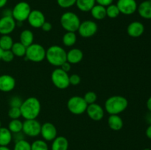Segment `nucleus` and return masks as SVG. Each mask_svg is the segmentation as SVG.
<instances>
[{
	"mask_svg": "<svg viewBox=\"0 0 151 150\" xmlns=\"http://www.w3.org/2000/svg\"><path fill=\"white\" fill-rule=\"evenodd\" d=\"M16 26V21L12 16H4L0 19V34L10 35Z\"/></svg>",
	"mask_w": 151,
	"mask_h": 150,
	"instance_id": "obj_12",
	"label": "nucleus"
},
{
	"mask_svg": "<svg viewBox=\"0 0 151 150\" xmlns=\"http://www.w3.org/2000/svg\"><path fill=\"white\" fill-rule=\"evenodd\" d=\"M90 13L96 20H103L106 17V7L100 4H95L90 10Z\"/></svg>",
	"mask_w": 151,
	"mask_h": 150,
	"instance_id": "obj_24",
	"label": "nucleus"
},
{
	"mask_svg": "<svg viewBox=\"0 0 151 150\" xmlns=\"http://www.w3.org/2000/svg\"><path fill=\"white\" fill-rule=\"evenodd\" d=\"M13 150H31V144L26 140H20L15 143Z\"/></svg>",
	"mask_w": 151,
	"mask_h": 150,
	"instance_id": "obj_32",
	"label": "nucleus"
},
{
	"mask_svg": "<svg viewBox=\"0 0 151 150\" xmlns=\"http://www.w3.org/2000/svg\"><path fill=\"white\" fill-rule=\"evenodd\" d=\"M40 134L45 141H52L57 137L58 131L53 124L50 122H46L41 124Z\"/></svg>",
	"mask_w": 151,
	"mask_h": 150,
	"instance_id": "obj_13",
	"label": "nucleus"
},
{
	"mask_svg": "<svg viewBox=\"0 0 151 150\" xmlns=\"http://www.w3.org/2000/svg\"><path fill=\"white\" fill-rule=\"evenodd\" d=\"M60 68L62 69V70H63L64 71L67 72L68 73L71 69V64L69 63V62L66 61L65 63H63L61 66H60Z\"/></svg>",
	"mask_w": 151,
	"mask_h": 150,
	"instance_id": "obj_41",
	"label": "nucleus"
},
{
	"mask_svg": "<svg viewBox=\"0 0 151 150\" xmlns=\"http://www.w3.org/2000/svg\"><path fill=\"white\" fill-rule=\"evenodd\" d=\"M16 87V79L9 74L0 75V91L10 92Z\"/></svg>",
	"mask_w": 151,
	"mask_h": 150,
	"instance_id": "obj_16",
	"label": "nucleus"
},
{
	"mask_svg": "<svg viewBox=\"0 0 151 150\" xmlns=\"http://www.w3.org/2000/svg\"><path fill=\"white\" fill-rule=\"evenodd\" d=\"M143 150H151V149H149V148H146V149H143Z\"/></svg>",
	"mask_w": 151,
	"mask_h": 150,
	"instance_id": "obj_48",
	"label": "nucleus"
},
{
	"mask_svg": "<svg viewBox=\"0 0 151 150\" xmlns=\"http://www.w3.org/2000/svg\"><path fill=\"white\" fill-rule=\"evenodd\" d=\"M13 140V134L7 127H0V146H7Z\"/></svg>",
	"mask_w": 151,
	"mask_h": 150,
	"instance_id": "obj_22",
	"label": "nucleus"
},
{
	"mask_svg": "<svg viewBox=\"0 0 151 150\" xmlns=\"http://www.w3.org/2000/svg\"><path fill=\"white\" fill-rule=\"evenodd\" d=\"M8 0H0V8H2L7 4Z\"/></svg>",
	"mask_w": 151,
	"mask_h": 150,
	"instance_id": "obj_44",
	"label": "nucleus"
},
{
	"mask_svg": "<svg viewBox=\"0 0 151 150\" xmlns=\"http://www.w3.org/2000/svg\"><path fill=\"white\" fill-rule=\"evenodd\" d=\"M51 79L53 85L58 89H66L70 85L69 74L60 68H58L52 72Z\"/></svg>",
	"mask_w": 151,
	"mask_h": 150,
	"instance_id": "obj_7",
	"label": "nucleus"
},
{
	"mask_svg": "<svg viewBox=\"0 0 151 150\" xmlns=\"http://www.w3.org/2000/svg\"><path fill=\"white\" fill-rule=\"evenodd\" d=\"M31 150H49L48 144L44 140H36L31 144Z\"/></svg>",
	"mask_w": 151,
	"mask_h": 150,
	"instance_id": "obj_31",
	"label": "nucleus"
},
{
	"mask_svg": "<svg viewBox=\"0 0 151 150\" xmlns=\"http://www.w3.org/2000/svg\"><path fill=\"white\" fill-rule=\"evenodd\" d=\"M62 42L63 45L67 47H71L75 45V43L77 42V35L75 32H66L63 35Z\"/></svg>",
	"mask_w": 151,
	"mask_h": 150,
	"instance_id": "obj_26",
	"label": "nucleus"
},
{
	"mask_svg": "<svg viewBox=\"0 0 151 150\" xmlns=\"http://www.w3.org/2000/svg\"><path fill=\"white\" fill-rule=\"evenodd\" d=\"M69 141L63 136H57L52 141V150H68Z\"/></svg>",
	"mask_w": 151,
	"mask_h": 150,
	"instance_id": "obj_21",
	"label": "nucleus"
},
{
	"mask_svg": "<svg viewBox=\"0 0 151 150\" xmlns=\"http://www.w3.org/2000/svg\"><path fill=\"white\" fill-rule=\"evenodd\" d=\"M147 121H148V123L150 124H151V113H150H150L147 115Z\"/></svg>",
	"mask_w": 151,
	"mask_h": 150,
	"instance_id": "obj_45",
	"label": "nucleus"
},
{
	"mask_svg": "<svg viewBox=\"0 0 151 150\" xmlns=\"http://www.w3.org/2000/svg\"><path fill=\"white\" fill-rule=\"evenodd\" d=\"M116 6L120 13L126 16L132 15L137 11L138 4L136 0H118Z\"/></svg>",
	"mask_w": 151,
	"mask_h": 150,
	"instance_id": "obj_11",
	"label": "nucleus"
},
{
	"mask_svg": "<svg viewBox=\"0 0 151 150\" xmlns=\"http://www.w3.org/2000/svg\"><path fill=\"white\" fill-rule=\"evenodd\" d=\"M139 16L145 19H151V1H145L140 3L137 7Z\"/></svg>",
	"mask_w": 151,
	"mask_h": 150,
	"instance_id": "obj_20",
	"label": "nucleus"
},
{
	"mask_svg": "<svg viewBox=\"0 0 151 150\" xmlns=\"http://www.w3.org/2000/svg\"><path fill=\"white\" fill-rule=\"evenodd\" d=\"M147 104V109H148L149 112H150L151 113V96L149 97V99L147 101V104Z\"/></svg>",
	"mask_w": 151,
	"mask_h": 150,
	"instance_id": "obj_43",
	"label": "nucleus"
},
{
	"mask_svg": "<svg viewBox=\"0 0 151 150\" xmlns=\"http://www.w3.org/2000/svg\"><path fill=\"white\" fill-rule=\"evenodd\" d=\"M81 22L78 15L71 11L63 13L60 19V25L66 32H77Z\"/></svg>",
	"mask_w": 151,
	"mask_h": 150,
	"instance_id": "obj_4",
	"label": "nucleus"
},
{
	"mask_svg": "<svg viewBox=\"0 0 151 150\" xmlns=\"http://www.w3.org/2000/svg\"><path fill=\"white\" fill-rule=\"evenodd\" d=\"M22 102H23V100L22 99V98H20L18 96H13L10 100V107H20L22 105Z\"/></svg>",
	"mask_w": 151,
	"mask_h": 150,
	"instance_id": "obj_37",
	"label": "nucleus"
},
{
	"mask_svg": "<svg viewBox=\"0 0 151 150\" xmlns=\"http://www.w3.org/2000/svg\"><path fill=\"white\" fill-rule=\"evenodd\" d=\"M28 23L33 28H41L43 24L46 21L45 16L39 10H31L28 16Z\"/></svg>",
	"mask_w": 151,
	"mask_h": 150,
	"instance_id": "obj_14",
	"label": "nucleus"
},
{
	"mask_svg": "<svg viewBox=\"0 0 151 150\" xmlns=\"http://www.w3.org/2000/svg\"><path fill=\"white\" fill-rule=\"evenodd\" d=\"M108 125L112 130L119 131L123 127V120L119 115H110L108 118Z\"/></svg>",
	"mask_w": 151,
	"mask_h": 150,
	"instance_id": "obj_19",
	"label": "nucleus"
},
{
	"mask_svg": "<svg viewBox=\"0 0 151 150\" xmlns=\"http://www.w3.org/2000/svg\"><path fill=\"white\" fill-rule=\"evenodd\" d=\"M25 57L34 63H40L46 58V49L39 44H32L27 47Z\"/></svg>",
	"mask_w": 151,
	"mask_h": 150,
	"instance_id": "obj_5",
	"label": "nucleus"
},
{
	"mask_svg": "<svg viewBox=\"0 0 151 150\" xmlns=\"http://www.w3.org/2000/svg\"><path fill=\"white\" fill-rule=\"evenodd\" d=\"M83 58V53L82 50L78 48H74L66 52V61L71 65L77 64L81 62Z\"/></svg>",
	"mask_w": 151,
	"mask_h": 150,
	"instance_id": "obj_18",
	"label": "nucleus"
},
{
	"mask_svg": "<svg viewBox=\"0 0 151 150\" xmlns=\"http://www.w3.org/2000/svg\"><path fill=\"white\" fill-rule=\"evenodd\" d=\"M120 14L116 4H111L106 7V16L110 19H116Z\"/></svg>",
	"mask_w": 151,
	"mask_h": 150,
	"instance_id": "obj_30",
	"label": "nucleus"
},
{
	"mask_svg": "<svg viewBox=\"0 0 151 150\" xmlns=\"http://www.w3.org/2000/svg\"><path fill=\"white\" fill-rule=\"evenodd\" d=\"M83 99L86 101V102L87 103V104H91L96 102L97 96L96 94V93H94V91H88V92H86L85 94Z\"/></svg>",
	"mask_w": 151,
	"mask_h": 150,
	"instance_id": "obj_34",
	"label": "nucleus"
},
{
	"mask_svg": "<svg viewBox=\"0 0 151 150\" xmlns=\"http://www.w3.org/2000/svg\"><path fill=\"white\" fill-rule=\"evenodd\" d=\"M19 40H20L19 42L22 43L26 47H28L33 44L34 35L32 31L29 29H24L20 33Z\"/></svg>",
	"mask_w": 151,
	"mask_h": 150,
	"instance_id": "obj_23",
	"label": "nucleus"
},
{
	"mask_svg": "<svg viewBox=\"0 0 151 150\" xmlns=\"http://www.w3.org/2000/svg\"><path fill=\"white\" fill-rule=\"evenodd\" d=\"M147 1H151V0H147Z\"/></svg>",
	"mask_w": 151,
	"mask_h": 150,
	"instance_id": "obj_50",
	"label": "nucleus"
},
{
	"mask_svg": "<svg viewBox=\"0 0 151 150\" xmlns=\"http://www.w3.org/2000/svg\"><path fill=\"white\" fill-rule=\"evenodd\" d=\"M23 122L20 119H12L8 124V129L12 132V134L18 133L22 132Z\"/></svg>",
	"mask_w": 151,
	"mask_h": 150,
	"instance_id": "obj_28",
	"label": "nucleus"
},
{
	"mask_svg": "<svg viewBox=\"0 0 151 150\" xmlns=\"http://www.w3.org/2000/svg\"><path fill=\"white\" fill-rule=\"evenodd\" d=\"M0 150H10L7 146H0Z\"/></svg>",
	"mask_w": 151,
	"mask_h": 150,
	"instance_id": "obj_46",
	"label": "nucleus"
},
{
	"mask_svg": "<svg viewBox=\"0 0 151 150\" xmlns=\"http://www.w3.org/2000/svg\"><path fill=\"white\" fill-rule=\"evenodd\" d=\"M41 28L42 29L43 31H44V32H50V31L52 30V24L50 23V22L45 21L43 24V25L41 26Z\"/></svg>",
	"mask_w": 151,
	"mask_h": 150,
	"instance_id": "obj_40",
	"label": "nucleus"
},
{
	"mask_svg": "<svg viewBox=\"0 0 151 150\" xmlns=\"http://www.w3.org/2000/svg\"><path fill=\"white\" fill-rule=\"evenodd\" d=\"M97 4L103 6V7H108L110 4H113L114 0H95Z\"/></svg>",
	"mask_w": 151,
	"mask_h": 150,
	"instance_id": "obj_39",
	"label": "nucleus"
},
{
	"mask_svg": "<svg viewBox=\"0 0 151 150\" xmlns=\"http://www.w3.org/2000/svg\"><path fill=\"white\" fill-rule=\"evenodd\" d=\"M77 0H57V3L61 8L67 9L73 7Z\"/></svg>",
	"mask_w": 151,
	"mask_h": 150,
	"instance_id": "obj_35",
	"label": "nucleus"
},
{
	"mask_svg": "<svg viewBox=\"0 0 151 150\" xmlns=\"http://www.w3.org/2000/svg\"><path fill=\"white\" fill-rule=\"evenodd\" d=\"M81 81V76L77 74H73L69 76V83L72 85H79Z\"/></svg>",
	"mask_w": 151,
	"mask_h": 150,
	"instance_id": "obj_38",
	"label": "nucleus"
},
{
	"mask_svg": "<svg viewBox=\"0 0 151 150\" xmlns=\"http://www.w3.org/2000/svg\"><path fill=\"white\" fill-rule=\"evenodd\" d=\"M31 7L29 3L22 1L18 2L12 9V17L16 22H24L27 20L31 12Z\"/></svg>",
	"mask_w": 151,
	"mask_h": 150,
	"instance_id": "obj_6",
	"label": "nucleus"
},
{
	"mask_svg": "<svg viewBox=\"0 0 151 150\" xmlns=\"http://www.w3.org/2000/svg\"><path fill=\"white\" fill-rule=\"evenodd\" d=\"M41 124L36 119H25L23 122L22 132L29 137H37L41 133Z\"/></svg>",
	"mask_w": 151,
	"mask_h": 150,
	"instance_id": "obj_9",
	"label": "nucleus"
},
{
	"mask_svg": "<svg viewBox=\"0 0 151 150\" xmlns=\"http://www.w3.org/2000/svg\"><path fill=\"white\" fill-rule=\"evenodd\" d=\"M66 105L69 112L74 115L83 114L86 111L88 107V104L84 100L83 97L80 96H74L69 98Z\"/></svg>",
	"mask_w": 151,
	"mask_h": 150,
	"instance_id": "obj_8",
	"label": "nucleus"
},
{
	"mask_svg": "<svg viewBox=\"0 0 151 150\" xmlns=\"http://www.w3.org/2000/svg\"><path fill=\"white\" fill-rule=\"evenodd\" d=\"M150 149H151V146H150Z\"/></svg>",
	"mask_w": 151,
	"mask_h": 150,
	"instance_id": "obj_51",
	"label": "nucleus"
},
{
	"mask_svg": "<svg viewBox=\"0 0 151 150\" xmlns=\"http://www.w3.org/2000/svg\"><path fill=\"white\" fill-rule=\"evenodd\" d=\"M1 126V120H0V127Z\"/></svg>",
	"mask_w": 151,
	"mask_h": 150,
	"instance_id": "obj_49",
	"label": "nucleus"
},
{
	"mask_svg": "<svg viewBox=\"0 0 151 150\" xmlns=\"http://www.w3.org/2000/svg\"><path fill=\"white\" fill-rule=\"evenodd\" d=\"M9 118L11 119H19V118L22 117V113H21L20 107H10L7 113Z\"/></svg>",
	"mask_w": 151,
	"mask_h": 150,
	"instance_id": "obj_33",
	"label": "nucleus"
},
{
	"mask_svg": "<svg viewBox=\"0 0 151 150\" xmlns=\"http://www.w3.org/2000/svg\"><path fill=\"white\" fill-rule=\"evenodd\" d=\"M145 133H146V136H147L149 139H151V124H150L148 126H147Z\"/></svg>",
	"mask_w": 151,
	"mask_h": 150,
	"instance_id": "obj_42",
	"label": "nucleus"
},
{
	"mask_svg": "<svg viewBox=\"0 0 151 150\" xmlns=\"http://www.w3.org/2000/svg\"><path fill=\"white\" fill-rule=\"evenodd\" d=\"M97 29L98 26L96 22L91 20H86L81 22L78 32L83 38H91L97 33Z\"/></svg>",
	"mask_w": 151,
	"mask_h": 150,
	"instance_id": "obj_10",
	"label": "nucleus"
},
{
	"mask_svg": "<svg viewBox=\"0 0 151 150\" xmlns=\"http://www.w3.org/2000/svg\"><path fill=\"white\" fill-rule=\"evenodd\" d=\"M14 57L15 55L13 54V51L11 50H4L2 52L1 60L5 62V63H10V62L13 61Z\"/></svg>",
	"mask_w": 151,
	"mask_h": 150,
	"instance_id": "obj_36",
	"label": "nucleus"
},
{
	"mask_svg": "<svg viewBox=\"0 0 151 150\" xmlns=\"http://www.w3.org/2000/svg\"><path fill=\"white\" fill-rule=\"evenodd\" d=\"M128 101L122 96H112L106 99L105 110L109 115H119L127 109Z\"/></svg>",
	"mask_w": 151,
	"mask_h": 150,
	"instance_id": "obj_2",
	"label": "nucleus"
},
{
	"mask_svg": "<svg viewBox=\"0 0 151 150\" xmlns=\"http://www.w3.org/2000/svg\"><path fill=\"white\" fill-rule=\"evenodd\" d=\"M10 50L13 51V54H14L15 56L19 57H22L25 56L27 47L25 46H24L22 43L16 42L13 43V45Z\"/></svg>",
	"mask_w": 151,
	"mask_h": 150,
	"instance_id": "obj_29",
	"label": "nucleus"
},
{
	"mask_svg": "<svg viewBox=\"0 0 151 150\" xmlns=\"http://www.w3.org/2000/svg\"><path fill=\"white\" fill-rule=\"evenodd\" d=\"M41 102L36 97H29L24 100L20 107L22 116L24 119H37L41 113Z\"/></svg>",
	"mask_w": 151,
	"mask_h": 150,
	"instance_id": "obj_1",
	"label": "nucleus"
},
{
	"mask_svg": "<svg viewBox=\"0 0 151 150\" xmlns=\"http://www.w3.org/2000/svg\"><path fill=\"white\" fill-rule=\"evenodd\" d=\"M145 32V26L139 21H133L128 24L127 27V33L132 38H139Z\"/></svg>",
	"mask_w": 151,
	"mask_h": 150,
	"instance_id": "obj_17",
	"label": "nucleus"
},
{
	"mask_svg": "<svg viewBox=\"0 0 151 150\" xmlns=\"http://www.w3.org/2000/svg\"><path fill=\"white\" fill-rule=\"evenodd\" d=\"M87 115L88 117L93 121H98L102 120L104 117V109L103 108L101 105L97 104V103H93V104H88L86 111Z\"/></svg>",
	"mask_w": 151,
	"mask_h": 150,
	"instance_id": "obj_15",
	"label": "nucleus"
},
{
	"mask_svg": "<svg viewBox=\"0 0 151 150\" xmlns=\"http://www.w3.org/2000/svg\"><path fill=\"white\" fill-rule=\"evenodd\" d=\"M46 59L52 66L60 67L66 61V51L60 46H51L46 50Z\"/></svg>",
	"mask_w": 151,
	"mask_h": 150,
	"instance_id": "obj_3",
	"label": "nucleus"
},
{
	"mask_svg": "<svg viewBox=\"0 0 151 150\" xmlns=\"http://www.w3.org/2000/svg\"><path fill=\"white\" fill-rule=\"evenodd\" d=\"M13 40L10 35H4L0 37V48L4 50H10L13 45Z\"/></svg>",
	"mask_w": 151,
	"mask_h": 150,
	"instance_id": "obj_27",
	"label": "nucleus"
},
{
	"mask_svg": "<svg viewBox=\"0 0 151 150\" xmlns=\"http://www.w3.org/2000/svg\"><path fill=\"white\" fill-rule=\"evenodd\" d=\"M76 6L81 11L90 12L96 4L95 0H77Z\"/></svg>",
	"mask_w": 151,
	"mask_h": 150,
	"instance_id": "obj_25",
	"label": "nucleus"
},
{
	"mask_svg": "<svg viewBox=\"0 0 151 150\" xmlns=\"http://www.w3.org/2000/svg\"><path fill=\"white\" fill-rule=\"evenodd\" d=\"M2 52H3V50L0 48V60L1 59V55H2Z\"/></svg>",
	"mask_w": 151,
	"mask_h": 150,
	"instance_id": "obj_47",
	"label": "nucleus"
}]
</instances>
